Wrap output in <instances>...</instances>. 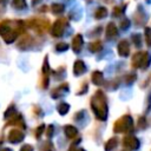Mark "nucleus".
Returning <instances> with one entry per match:
<instances>
[{
  "mask_svg": "<svg viewBox=\"0 0 151 151\" xmlns=\"http://www.w3.org/2000/svg\"><path fill=\"white\" fill-rule=\"evenodd\" d=\"M24 32V22L21 20H5L0 24V35L7 44L13 42L20 33Z\"/></svg>",
  "mask_w": 151,
  "mask_h": 151,
  "instance_id": "1",
  "label": "nucleus"
},
{
  "mask_svg": "<svg viewBox=\"0 0 151 151\" xmlns=\"http://www.w3.org/2000/svg\"><path fill=\"white\" fill-rule=\"evenodd\" d=\"M151 64V55L147 52H138L132 58V66L133 67H142L146 68Z\"/></svg>",
  "mask_w": 151,
  "mask_h": 151,
  "instance_id": "2",
  "label": "nucleus"
},
{
  "mask_svg": "<svg viewBox=\"0 0 151 151\" xmlns=\"http://www.w3.org/2000/svg\"><path fill=\"white\" fill-rule=\"evenodd\" d=\"M67 22L64 18H60V19H57L54 21V24L52 25V28H51V34L54 37V38H59L63 35L64 31H65V27H66Z\"/></svg>",
  "mask_w": 151,
  "mask_h": 151,
  "instance_id": "3",
  "label": "nucleus"
},
{
  "mask_svg": "<svg viewBox=\"0 0 151 151\" xmlns=\"http://www.w3.org/2000/svg\"><path fill=\"white\" fill-rule=\"evenodd\" d=\"M27 25L31 28H34L35 31H38L39 33H41V32H44L48 27V21L46 19H37V18H34V19H31L27 22Z\"/></svg>",
  "mask_w": 151,
  "mask_h": 151,
  "instance_id": "4",
  "label": "nucleus"
},
{
  "mask_svg": "<svg viewBox=\"0 0 151 151\" xmlns=\"http://www.w3.org/2000/svg\"><path fill=\"white\" fill-rule=\"evenodd\" d=\"M117 52L120 57H127L130 53V46H129V41L127 40H120L118 46H117Z\"/></svg>",
  "mask_w": 151,
  "mask_h": 151,
  "instance_id": "5",
  "label": "nucleus"
},
{
  "mask_svg": "<svg viewBox=\"0 0 151 151\" xmlns=\"http://www.w3.org/2000/svg\"><path fill=\"white\" fill-rule=\"evenodd\" d=\"M84 44V40H83V35L81 34H77L73 39H72V44H71V47L74 52H79L81 50V46Z\"/></svg>",
  "mask_w": 151,
  "mask_h": 151,
  "instance_id": "6",
  "label": "nucleus"
},
{
  "mask_svg": "<svg viewBox=\"0 0 151 151\" xmlns=\"http://www.w3.org/2000/svg\"><path fill=\"white\" fill-rule=\"evenodd\" d=\"M85 71H86V66H85L84 61H83V60H77V61L74 63V65H73V73H74L76 76H80V74H83Z\"/></svg>",
  "mask_w": 151,
  "mask_h": 151,
  "instance_id": "7",
  "label": "nucleus"
},
{
  "mask_svg": "<svg viewBox=\"0 0 151 151\" xmlns=\"http://www.w3.org/2000/svg\"><path fill=\"white\" fill-rule=\"evenodd\" d=\"M117 34H118V28H117V26H116L113 22H110V24L107 25V28H106V37H107L109 39H113V38L117 37Z\"/></svg>",
  "mask_w": 151,
  "mask_h": 151,
  "instance_id": "8",
  "label": "nucleus"
},
{
  "mask_svg": "<svg viewBox=\"0 0 151 151\" xmlns=\"http://www.w3.org/2000/svg\"><path fill=\"white\" fill-rule=\"evenodd\" d=\"M91 80H92V83H93V84H96V85H100V84L103 83V80H104L103 73H101L100 71H94V72L92 73Z\"/></svg>",
  "mask_w": 151,
  "mask_h": 151,
  "instance_id": "9",
  "label": "nucleus"
},
{
  "mask_svg": "<svg viewBox=\"0 0 151 151\" xmlns=\"http://www.w3.org/2000/svg\"><path fill=\"white\" fill-rule=\"evenodd\" d=\"M107 15V9L105 8V7H99L97 11H96V13H94V17L97 18V19H103V18H105Z\"/></svg>",
  "mask_w": 151,
  "mask_h": 151,
  "instance_id": "10",
  "label": "nucleus"
},
{
  "mask_svg": "<svg viewBox=\"0 0 151 151\" xmlns=\"http://www.w3.org/2000/svg\"><path fill=\"white\" fill-rule=\"evenodd\" d=\"M12 6L17 9H22V8H26V1L25 0H13Z\"/></svg>",
  "mask_w": 151,
  "mask_h": 151,
  "instance_id": "11",
  "label": "nucleus"
},
{
  "mask_svg": "<svg viewBox=\"0 0 151 151\" xmlns=\"http://www.w3.org/2000/svg\"><path fill=\"white\" fill-rule=\"evenodd\" d=\"M88 50L91 52H98L101 50V42L100 41H94V42H91L88 45Z\"/></svg>",
  "mask_w": 151,
  "mask_h": 151,
  "instance_id": "12",
  "label": "nucleus"
},
{
  "mask_svg": "<svg viewBox=\"0 0 151 151\" xmlns=\"http://www.w3.org/2000/svg\"><path fill=\"white\" fill-rule=\"evenodd\" d=\"M51 9H52V12L54 14H59V13H61L64 11V5H61V4H53L51 6Z\"/></svg>",
  "mask_w": 151,
  "mask_h": 151,
  "instance_id": "13",
  "label": "nucleus"
},
{
  "mask_svg": "<svg viewBox=\"0 0 151 151\" xmlns=\"http://www.w3.org/2000/svg\"><path fill=\"white\" fill-rule=\"evenodd\" d=\"M145 41L149 46H151V28L150 27L145 28Z\"/></svg>",
  "mask_w": 151,
  "mask_h": 151,
  "instance_id": "14",
  "label": "nucleus"
},
{
  "mask_svg": "<svg viewBox=\"0 0 151 151\" xmlns=\"http://www.w3.org/2000/svg\"><path fill=\"white\" fill-rule=\"evenodd\" d=\"M50 72V67H48V59L45 58V61H44V66H42V73L45 74V77H47Z\"/></svg>",
  "mask_w": 151,
  "mask_h": 151,
  "instance_id": "15",
  "label": "nucleus"
},
{
  "mask_svg": "<svg viewBox=\"0 0 151 151\" xmlns=\"http://www.w3.org/2000/svg\"><path fill=\"white\" fill-rule=\"evenodd\" d=\"M67 48H68V45L65 44V42H60V44H58L57 47H55L57 51H61V52H63V51H66Z\"/></svg>",
  "mask_w": 151,
  "mask_h": 151,
  "instance_id": "16",
  "label": "nucleus"
},
{
  "mask_svg": "<svg viewBox=\"0 0 151 151\" xmlns=\"http://www.w3.org/2000/svg\"><path fill=\"white\" fill-rule=\"evenodd\" d=\"M31 41H32L31 37H28V35H27V37H25V39H22V41L19 44V46H20V47H22V46H25V47H26Z\"/></svg>",
  "mask_w": 151,
  "mask_h": 151,
  "instance_id": "17",
  "label": "nucleus"
},
{
  "mask_svg": "<svg viewBox=\"0 0 151 151\" xmlns=\"http://www.w3.org/2000/svg\"><path fill=\"white\" fill-rule=\"evenodd\" d=\"M129 25H130V21H129L127 19H124V20L122 21V24H120V27H122L123 29H126V28L129 27Z\"/></svg>",
  "mask_w": 151,
  "mask_h": 151,
  "instance_id": "18",
  "label": "nucleus"
},
{
  "mask_svg": "<svg viewBox=\"0 0 151 151\" xmlns=\"http://www.w3.org/2000/svg\"><path fill=\"white\" fill-rule=\"evenodd\" d=\"M133 42H134V45L140 46V35H139V34L133 35Z\"/></svg>",
  "mask_w": 151,
  "mask_h": 151,
  "instance_id": "19",
  "label": "nucleus"
},
{
  "mask_svg": "<svg viewBox=\"0 0 151 151\" xmlns=\"http://www.w3.org/2000/svg\"><path fill=\"white\" fill-rule=\"evenodd\" d=\"M123 12H124V9H122L120 7H116V8H114V12H113V15H114V17L120 15Z\"/></svg>",
  "mask_w": 151,
  "mask_h": 151,
  "instance_id": "20",
  "label": "nucleus"
},
{
  "mask_svg": "<svg viewBox=\"0 0 151 151\" xmlns=\"http://www.w3.org/2000/svg\"><path fill=\"white\" fill-rule=\"evenodd\" d=\"M136 79V76L134 74H129V77H126V81L127 83H131V81H133Z\"/></svg>",
  "mask_w": 151,
  "mask_h": 151,
  "instance_id": "21",
  "label": "nucleus"
},
{
  "mask_svg": "<svg viewBox=\"0 0 151 151\" xmlns=\"http://www.w3.org/2000/svg\"><path fill=\"white\" fill-rule=\"evenodd\" d=\"M67 109H68V106H67L66 104H61V105L59 106V111H60V112H61V111H66Z\"/></svg>",
  "mask_w": 151,
  "mask_h": 151,
  "instance_id": "22",
  "label": "nucleus"
},
{
  "mask_svg": "<svg viewBox=\"0 0 151 151\" xmlns=\"http://www.w3.org/2000/svg\"><path fill=\"white\" fill-rule=\"evenodd\" d=\"M4 2H6V0H0V4H4Z\"/></svg>",
  "mask_w": 151,
  "mask_h": 151,
  "instance_id": "23",
  "label": "nucleus"
}]
</instances>
